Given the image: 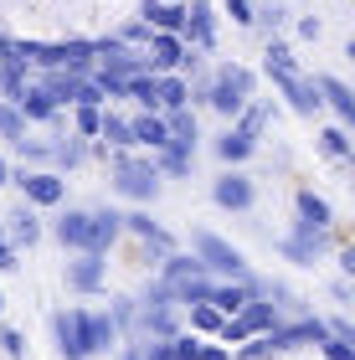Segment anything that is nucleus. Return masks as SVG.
Listing matches in <instances>:
<instances>
[{
	"mask_svg": "<svg viewBox=\"0 0 355 360\" xmlns=\"http://www.w3.org/2000/svg\"><path fill=\"white\" fill-rule=\"evenodd\" d=\"M52 340L62 360H93L119 340V324L103 309H57L52 314Z\"/></svg>",
	"mask_w": 355,
	"mask_h": 360,
	"instance_id": "nucleus-1",
	"label": "nucleus"
},
{
	"mask_svg": "<svg viewBox=\"0 0 355 360\" xmlns=\"http://www.w3.org/2000/svg\"><path fill=\"white\" fill-rule=\"evenodd\" d=\"M124 232V221H119V211H62V217L52 221V237L62 242V248H72V252H108L119 242Z\"/></svg>",
	"mask_w": 355,
	"mask_h": 360,
	"instance_id": "nucleus-2",
	"label": "nucleus"
},
{
	"mask_svg": "<svg viewBox=\"0 0 355 360\" xmlns=\"http://www.w3.org/2000/svg\"><path fill=\"white\" fill-rule=\"evenodd\" d=\"M252 93H257V72L242 68V62H221L217 72L196 77V88H191V103L201 98L212 113H221V119H237V108L247 103Z\"/></svg>",
	"mask_w": 355,
	"mask_h": 360,
	"instance_id": "nucleus-3",
	"label": "nucleus"
},
{
	"mask_svg": "<svg viewBox=\"0 0 355 360\" xmlns=\"http://www.w3.org/2000/svg\"><path fill=\"white\" fill-rule=\"evenodd\" d=\"M108 165H114V191L129 195V201H155L160 195V170H155V160H139V155H129V150H114L108 155Z\"/></svg>",
	"mask_w": 355,
	"mask_h": 360,
	"instance_id": "nucleus-4",
	"label": "nucleus"
},
{
	"mask_svg": "<svg viewBox=\"0 0 355 360\" xmlns=\"http://www.w3.org/2000/svg\"><path fill=\"white\" fill-rule=\"evenodd\" d=\"M273 324H278V304H273V299H247L232 319H221L217 340H221V345H242L247 335H263V330H273Z\"/></svg>",
	"mask_w": 355,
	"mask_h": 360,
	"instance_id": "nucleus-5",
	"label": "nucleus"
},
{
	"mask_svg": "<svg viewBox=\"0 0 355 360\" xmlns=\"http://www.w3.org/2000/svg\"><path fill=\"white\" fill-rule=\"evenodd\" d=\"M134 340H170L181 335V304L175 299H134Z\"/></svg>",
	"mask_w": 355,
	"mask_h": 360,
	"instance_id": "nucleus-6",
	"label": "nucleus"
},
{
	"mask_svg": "<svg viewBox=\"0 0 355 360\" xmlns=\"http://www.w3.org/2000/svg\"><path fill=\"white\" fill-rule=\"evenodd\" d=\"M191 248H196V257L206 263V273H221V278H247V257H242L232 242H221L217 232H191Z\"/></svg>",
	"mask_w": 355,
	"mask_h": 360,
	"instance_id": "nucleus-7",
	"label": "nucleus"
},
{
	"mask_svg": "<svg viewBox=\"0 0 355 360\" xmlns=\"http://www.w3.org/2000/svg\"><path fill=\"white\" fill-rule=\"evenodd\" d=\"M93 46H98V62H93V68H103V72H119V77L155 72L150 68V52H139V46H129L119 37H103V41H93Z\"/></svg>",
	"mask_w": 355,
	"mask_h": 360,
	"instance_id": "nucleus-8",
	"label": "nucleus"
},
{
	"mask_svg": "<svg viewBox=\"0 0 355 360\" xmlns=\"http://www.w3.org/2000/svg\"><path fill=\"white\" fill-rule=\"evenodd\" d=\"M325 242H330V226L294 221V232L278 242V252L288 257V263H299V268H314V263H319V252H325Z\"/></svg>",
	"mask_w": 355,
	"mask_h": 360,
	"instance_id": "nucleus-9",
	"label": "nucleus"
},
{
	"mask_svg": "<svg viewBox=\"0 0 355 360\" xmlns=\"http://www.w3.org/2000/svg\"><path fill=\"white\" fill-rule=\"evenodd\" d=\"M11 186L26 191V206H62L67 201V180L57 170H21V175H11Z\"/></svg>",
	"mask_w": 355,
	"mask_h": 360,
	"instance_id": "nucleus-10",
	"label": "nucleus"
},
{
	"mask_svg": "<svg viewBox=\"0 0 355 360\" xmlns=\"http://www.w3.org/2000/svg\"><path fill=\"white\" fill-rule=\"evenodd\" d=\"M212 201L221 206V211H252V201H257V186L242 170H221L217 180H212Z\"/></svg>",
	"mask_w": 355,
	"mask_h": 360,
	"instance_id": "nucleus-11",
	"label": "nucleus"
},
{
	"mask_svg": "<svg viewBox=\"0 0 355 360\" xmlns=\"http://www.w3.org/2000/svg\"><path fill=\"white\" fill-rule=\"evenodd\" d=\"M268 77H273V88H278V93L288 98V108H294V113H304V119H314V113L325 108V103H319L314 77H299V72H268Z\"/></svg>",
	"mask_w": 355,
	"mask_h": 360,
	"instance_id": "nucleus-12",
	"label": "nucleus"
},
{
	"mask_svg": "<svg viewBox=\"0 0 355 360\" xmlns=\"http://www.w3.org/2000/svg\"><path fill=\"white\" fill-rule=\"evenodd\" d=\"M186 46H196V52L217 46V6L212 0H191L186 6Z\"/></svg>",
	"mask_w": 355,
	"mask_h": 360,
	"instance_id": "nucleus-13",
	"label": "nucleus"
},
{
	"mask_svg": "<svg viewBox=\"0 0 355 360\" xmlns=\"http://www.w3.org/2000/svg\"><path fill=\"white\" fill-rule=\"evenodd\" d=\"M103 278H108L103 252H77L72 263H67V288H72V293H98Z\"/></svg>",
	"mask_w": 355,
	"mask_h": 360,
	"instance_id": "nucleus-14",
	"label": "nucleus"
},
{
	"mask_svg": "<svg viewBox=\"0 0 355 360\" xmlns=\"http://www.w3.org/2000/svg\"><path fill=\"white\" fill-rule=\"evenodd\" d=\"M150 52H155V57H150L155 72H181L191 46H186V37H175V31H155V37H150Z\"/></svg>",
	"mask_w": 355,
	"mask_h": 360,
	"instance_id": "nucleus-15",
	"label": "nucleus"
},
{
	"mask_svg": "<svg viewBox=\"0 0 355 360\" xmlns=\"http://www.w3.org/2000/svg\"><path fill=\"white\" fill-rule=\"evenodd\" d=\"M119 221H124V232H129V237L150 242V248H155L160 257H165V252H175V237H170L160 221H150V211H129V217H119Z\"/></svg>",
	"mask_w": 355,
	"mask_h": 360,
	"instance_id": "nucleus-16",
	"label": "nucleus"
},
{
	"mask_svg": "<svg viewBox=\"0 0 355 360\" xmlns=\"http://www.w3.org/2000/svg\"><path fill=\"white\" fill-rule=\"evenodd\" d=\"M139 21H150V31H175V37H186V0H144Z\"/></svg>",
	"mask_w": 355,
	"mask_h": 360,
	"instance_id": "nucleus-17",
	"label": "nucleus"
},
{
	"mask_svg": "<svg viewBox=\"0 0 355 360\" xmlns=\"http://www.w3.org/2000/svg\"><path fill=\"white\" fill-rule=\"evenodd\" d=\"M155 155H160V160H155V170H160V175L186 180V175H191V155H196V144H191V139H165Z\"/></svg>",
	"mask_w": 355,
	"mask_h": 360,
	"instance_id": "nucleus-18",
	"label": "nucleus"
},
{
	"mask_svg": "<svg viewBox=\"0 0 355 360\" xmlns=\"http://www.w3.org/2000/svg\"><path fill=\"white\" fill-rule=\"evenodd\" d=\"M0 237H6L11 248H31V242L41 237L37 211H31V206H11V211H6V232H0Z\"/></svg>",
	"mask_w": 355,
	"mask_h": 360,
	"instance_id": "nucleus-19",
	"label": "nucleus"
},
{
	"mask_svg": "<svg viewBox=\"0 0 355 360\" xmlns=\"http://www.w3.org/2000/svg\"><path fill=\"white\" fill-rule=\"evenodd\" d=\"M314 88H319V103H330V108H335V119H340V124H355V98H350V88L340 83V77L319 72V77H314Z\"/></svg>",
	"mask_w": 355,
	"mask_h": 360,
	"instance_id": "nucleus-20",
	"label": "nucleus"
},
{
	"mask_svg": "<svg viewBox=\"0 0 355 360\" xmlns=\"http://www.w3.org/2000/svg\"><path fill=\"white\" fill-rule=\"evenodd\" d=\"M155 103H160V113L165 108H191V83L181 72H155Z\"/></svg>",
	"mask_w": 355,
	"mask_h": 360,
	"instance_id": "nucleus-21",
	"label": "nucleus"
},
{
	"mask_svg": "<svg viewBox=\"0 0 355 360\" xmlns=\"http://www.w3.org/2000/svg\"><path fill=\"white\" fill-rule=\"evenodd\" d=\"M77 77H83V72H67V68H46L37 88H41L46 98H52L57 108H62V103H77Z\"/></svg>",
	"mask_w": 355,
	"mask_h": 360,
	"instance_id": "nucleus-22",
	"label": "nucleus"
},
{
	"mask_svg": "<svg viewBox=\"0 0 355 360\" xmlns=\"http://www.w3.org/2000/svg\"><path fill=\"white\" fill-rule=\"evenodd\" d=\"M294 211H299V221H309V226H335V211H330V201L319 191H294Z\"/></svg>",
	"mask_w": 355,
	"mask_h": 360,
	"instance_id": "nucleus-23",
	"label": "nucleus"
},
{
	"mask_svg": "<svg viewBox=\"0 0 355 360\" xmlns=\"http://www.w3.org/2000/svg\"><path fill=\"white\" fill-rule=\"evenodd\" d=\"M206 273V263L196 252H165V268H160V283L165 288H175V283H186V278H201Z\"/></svg>",
	"mask_w": 355,
	"mask_h": 360,
	"instance_id": "nucleus-24",
	"label": "nucleus"
},
{
	"mask_svg": "<svg viewBox=\"0 0 355 360\" xmlns=\"http://www.w3.org/2000/svg\"><path fill=\"white\" fill-rule=\"evenodd\" d=\"M15 108L26 113V119H37V124H62V108L46 98L41 88H21V98H15Z\"/></svg>",
	"mask_w": 355,
	"mask_h": 360,
	"instance_id": "nucleus-25",
	"label": "nucleus"
},
{
	"mask_svg": "<svg viewBox=\"0 0 355 360\" xmlns=\"http://www.w3.org/2000/svg\"><path fill=\"white\" fill-rule=\"evenodd\" d=\"M129 134H134V144H144V150H160V144L170 139L165 113H139V119H129Z\"/></svg>",
	"mask_w": 355,
	"mask_h": 360,
	"instance_id": "nucleus-26",
	"label": "nucleus"
},
{
	"mask_svg": "<svg viewBox=\"0 0 355 360\" xmlns=\"http://www.w3.org/2000/svg\"><path fill=\"white\" fill-rule=\"evenodd\" d=\"M252 150H257V139L242 134V129H227V134L217 139V160L221 165H242V160H252Z\"/></svg>",
	"mask_w": 355,
	"mask_h": 360,
	"instance_id": "nucleus-27",
	"label": "nucleus"
},
{
	"mask_svg": "<svg viewBox=\"0 0 355 360\" xmlns=\"http://www.w3.org/2000/svg\"><path fill=\"white\" fill-rule=\"evenodd\" d=\"M247 299H252V293H247V283H242V278H232V283H217V288H212V309H217L221 319H232Z\"/></svg>",
	"mask_w": 355,
	"mask_h": 360,
	"instance_id": "nucleus-28",
	"label": "nucleus"
},
{
	"mask_svg": "<svg viewBox=\"0 0 355 360\" xmlns=\"http://www.w3.org/2000/svg\"><path fill=\"white\" fill-rule=\"evenodd\" d=\"M98 139L108 144V150H134L129 119H124V113H108V108H103V119H98Z\"/></svg>",
	"mask_w": 355,
	"mask_h": 360,
	"instance_id": "nucleus-29",
	"label": "nucleus"
},
{
	"mask_svg": "<svg viewBox=\"0 0 355 360\" xmlns=\"http://www.w3.org/2000/svg\"><path fill=\"white\" fill-rule=\"evenodd\" d=\"M46 160H52V165L57 170H77V165H83V160H88V144L83 139H57V144H46Z\"/></svg>",
	"mask_w": 355,
	"mask_h": 360,
	"instance_id": "nucleus-30",
	"label": "nucleus"
},
{
	"mask_svg": "<svg viewBox=\"0 0 355 360\" xmlns=\"http://www.w3.org/2000/svg\"><path fill=\"white\" fill-rule=\"evenodd\" d=\"M268 119H273V103H242V108H237V124H232V129H242V134H252V139H257V134H263V124H268Z\"/></svg>",
	"mask_w": 355,
	"mask_h": 360,
	"instance_id": "nucleus-31",
	"label": "nucleus"
},
{
	"mask_svg": "<svg viewBox=\"0 0 355 360\" xmlns=\"http://www.w3.org/2000/svg\"><path fill=\"white\" fill-rule=\"evenodd\" d=\"M268 72H299V57H294V46H288L283 37H268Z\"/></svg>",
	"mask_w": 355,
	"mask_h": 360,
	"instance_id": "nucleus-32",
	"label": "nucleus"
},
{
	"mask_svg": "<svg viewBox=\"0 0 355 360\" xmlns=\"http://www.w3.org/2000/svg\"><path fill=\"white\" fill-rule=\"evenodd\" d=\"M0 139H11V144L26 139V113L15 103H6V98H0Z\"/></svg>",
	"mask_w": 355,
	"mask_h": 360,
	"instance_id": "nucleus-33",
	"label": "nucleus"
},
{
	"mask_svg": "<svg viewBox=\"0 0 355 360\" xmlns=\"http://www.w3.org/2000/svg\"><path fill=\"white\" fill-rule=\"evenodd\" d=\"M165 129H170V139H191L196 144V113L191 108H165Z\"/></svg>",
	"mask_w": 355,
	"mask_h": 360,
	"instance_id": "nucleus-34",
	"label": "nucleus"
},
{
	"mask_svg": "<svg viewBox=\"0 0 355 360\" xmlns=\"http://www.w3.org/2000/svg\"><path fill=\"white\" fill-rule=\"evenodd\" d=\"M319 150H325L330 160H350V134H345V124H335L319 134Z\"/></svg>",
	"mask_w": 355,
	"mask_h": 360,
	"instance_id": "nucleus-35",
	"label": "nucleus"
},
{
	"mask_svg": "<svg viewBox=\"0 0 355 360\" xmlns=\"http://www.w3.org/2000/svg\"><path fill=\"white\" fill-rule=\"evenodd\" d=\"M186 309H191V330H196V335H217L221 330V314L212 304H186Z\"/></svg>",
	"mask_w": 355,
	"mask_h": 360,
	"instance_id": "nucleus-36",
	"label": "nucleus"
},
{
	"mask_svg": "<svg viewBox=\"0 0 355 360\" xmlns=\"http://www.w3.org/2000/svg\"><path fill=\"white\" fill-rule=\"evenodd\" d=\"M134 299H114V309H108V319H114L119 324V335H129V340H134Z\"/></svg>",
	"mask_w": 355,
	"mask_h": 360,
	"instance_id": "nucleus-37",
	"label": "nucleus"
},
{
	"mask_svg": "<svg viewBox=\"0 0 355 360\" xmlns=\"http://www.w3.org/2000/svg\"><path fill=\"white\" fill-rule=\"evenodd\" d=\"M252 26H263V31H283V26H288V11H283V6H257V11H252Z\"/></svg>",
	"mask_w": 355,
	"mask_h": 360,
	"instance_id": "nucleus-38",
	"label": "nucleus"
},
{
	"mask_svg": "<svg viewBox=\"0 0 355 360\" xmlns=\"http://www.w3.org/2000/svg\"><path fill=\"white\" fill-rule=\"evenodd\" d=\"M98 119H103V108H88V103H77V139H98Z\"/></svg>",
	"mask_w": 355,
	"mask_h": 360,
	"instance_id": "nucleus-39",
	"label": "nucleus"
},
{
	"mask_svg": "<svg viewBox=\"0 0 355 360\" xmlns=\"http://www.w3.org/2000/svg\"><path fill=\"white\" fill-rule=\"evenodd\" d=\"M77 103H88V108H108V98H103V88L98 83H93V77L83 72V77H77Z\"/></svg>",
	"mask_w": 355,
	"mask_h": 360,
	"instance_id": "nucleus-40",
	"label": "nucleus"
},
{
	"mask_svg": "<svg viewBox=\"0 0 355 360\" xmlns=\"http://www.w3.org/2000/svg\"><path fill=\"white\" fill-rule=\"evenodd\" d=\"M114 37H119V41H129V46H150L155 31H150V21H129L124 31H114Z\"/></svg>",
	"mask_w": 355,
	"mask_h": 360,
	"instance_id": "nucleus-41",
	"label": "nucleus"
},
{
	"mask_svg": "<svg viewBox=\"0 0 355 360\" xmlns=\"http://www.w3.org/2000/svg\"><path fill=\"white\" fill-rule=\"evenodd\" d=\"M93 83L103 88V98H108V103H114V98H124V77H119V72H103V68H93Z\"/></svg>",
	"mask_w": 355,
	"mask_h": 360,
	"instance_id": "nucleus-42",
	"label": "nucleus"
},
{
	"mask_svg": "<svg viewBox=\"0 0 355 360\" xmlns=\"http://www.w3.org/2000/svg\"><path fill=\"white\" fill-rule=\"evenodd\" d=\"M0 350H6V360H26V340H21V330H0Z\"/></svg>",
	"mask_w": 355,
	"mask_h": 360,
	"instance_id": "nucleus-43",
	"label": "nucleus"
},
{
	"mask_svg": "<svg viewBox=\"0 0 355 360\" xmlns=\"http://www.w3.org/2000/svg\"><path fill=\"white\" fill-rule=\"evenodd\" d=\"M319 350H325V360H355L350 340H340V335H325V340H319Z\"/></svg>",
	"mask_w": 355,
	"mask_h": 360,
	"instance_id": "nucleus-44",
	"label": "nucleus"
},
{
	"mask_svg": "<svg viewBox=\"0 0 355 360\" xmlns=\"http://www.w3.org/2000/svg\"><path fill=\"white\" fill-rule=\"evenodd\" d=\"M252 11H257L252 0H227V15H232L237 26H252Z\"/></svg>",
	"mask_w": 355,
	"mask_h": 360,
	"instance_id": "nucleus-45",
	"label": "nucleus"
},
{
	"mask_svg": "<svg viewBox=\"0 0 355 360\" xmlns=\"http://www.w3.org/2000/svg\"><path fill=\"white\" fill-rule=\"evenodd\" d=\"M299 37L304 41H319V37H325V21H319V15H299Z\"/></svg>",
	"mask_w": 355,
	"mask_h": 360,
	"instance_id": "nucleus-46",
	"label": "nucleus"
},
{
	"mask_svg": "<svg viewBox=\"0 0 355 360\" xmlns=\"http://www.w3.org/2000/svg\"><path fill=\"white\" fill-rule=\"evenodd\" d=\"M21 268V248H11L6 237H0V273H15Z\"/></svg>",
	"mask_w": 355,
	"mask_h": 360,
	"instance_id": "nucleus-47",
	"label": "nucleus"
},
{
	"mask_svg": "<svg viewBox=\"0 0 355 360\" xmlns=\"http://www.w3.org/2000/svg\"><path fill=\"white\" fill-rule=\"evenodd\" d=\"M330 324V335H340V340H355V330H350V319H325Z\"/></svg>",
	"mask_w": 355,
	"mask_h": 360,
	"instance_id": "nucleus-48",
	"label": "nucleus"
},
{
	"mask_svg": "<svg viewBox=\"0 0 355 360\" xmlns=\"http://www.w3.org/2000/svg\"><path fill=\"white\" fill-rule=\"evenodd\" d=\"M196 360H227V350H217V345H196Z\"/></svg>",
	"mask_w": 355,
	"mask_h": 360,
	"instance_id": "nucleus-49",
	"label": "nucleus"
},
{
	"mask_svg": "<svg viewBox=\"0 0 355 360\" xmlns=\"http://www.w3.org/2000/svg\"><path fill=\"white\" fill-rule=\"evenodd\" d=\"M0 186H11V160L0 155Z\"/></svg>",
	"mask_w": 355,
	"mask_h": 360,
	"instance_id": "nucleus-50",
	"label": "nucleus"
},
{
	"mask_svg": "<svg viewBox=\"0 0 355 360\" xmlns=\"http://www.w3.org/2000/svg\"><path fill=\"white\" fill-rule=\"evenodd\" d=\"M119 360H139V340H134V345H124V355Z\"/></svg>",
	"mask_w": 355,
	"mask_h": 360,
	"instance_id": "nucleus-51",
	"label": "nucleus"
},
{
	"mask_svg": "<svg viewBox=\"0 0 355 360\" xmlns=\"http://www.w3.org/2000/svg\"><path fill=\"white\" fill-rule=\"evenodd\" d=\"M0 309H6V293H0Z\"/></svg>",
	"mask_w": 355,
	"mask_h": 360,
	"instance_id": "nucleus-52",
	"label": "nucleus"
}]
</instances>
